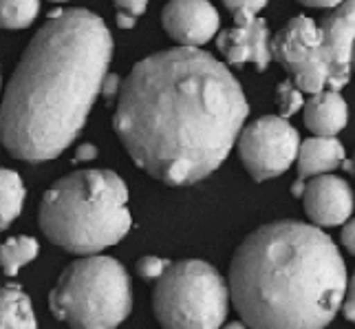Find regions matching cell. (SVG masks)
<instances>
[{"label": "cell", "instance_id": "obj_1", "mask_svg": "<svg viewBox=\"0 0 355 329\" xmlns=\"http://www.w3.org/2000/svg\"><path fill=\"white\" fill-rule=\"evenodd\" d=\"M250 113L230 69L201 49L175 47L132 67L113 126L144 173L190 186L223 164Z\"/></svg>", "mask_w": 355, "mask_h": 329}, {"label": "cell", "instance_id": "obj_2", "mask_svg": "<svg viewBox=\"0 0 355 329\" xmlns=\"http://www.w3.org/2000/svg\"><path fill=\"white\" fill-rule=\"evenodd\" d=\"M113 60V35L89 9H58L24 49L0 104V144L16 160H55L84 128Z\"/></svg>", "mask_w": 355, "mask_h": 329}, {"label": "cell", "instance_id": "obj_3", "mask_svg": "<svg viewBox=\"0 0 355 329\" xmlns=\"http://www.w3.org/2000/svg\"><path fill=\"white\" fill-rule=\"evenodd\" d=\"M347 265L331 237L274 221L245 239L230 265V294L254 329H324L347 296Z\"/></svg>", "mask_w": 355, "mask_h": 329}, {"label": "cell", "instance_id": "obj_4", "mask_svg": "<svg viewBox=\"0 0 355 329\" xmlns=\"http://www.w3.org/2000/svg\"><path fill=\"white\" fill-rule=\"evenodd\" d=\"M38 221L55 246L95 257L128 235V188L113 170H78L44 192Z\"/></svg>", "mask_w": 355, "mask_h": 329}, {"label": "cell", "instance_id": "obj_5", "mask_svg": "<svg viewBox=\"0 0 355 329\" xmlns=\"http://www.w3.org/2000/svg\"><path fill=\"white\" fill-rule=\"evenodd\" d=\"M49 307L73 329H115L132 310L128 272L111 257H84L60 274Z\"/></svg>", "mask_w": 355, "mask_h": 329}, {"label": "cell", "instance_id": "obj_6", "mask_svg": "<svg viewBox=\"0 0 355 329\" xmlns=\"http://www.w3.org/2000/svg\"><path fill=\"white\" fill-rule=\"evenodd\" d=\"M230 296V285L210 263H170L155 287V316L164 329H218Z\"/></svg>", "mask_w": 355, "mask_h": 329}, {"label": "cell", "instance_id": "obj_7", "mask_svg": "<svg viewBox=\"0 0 355 329\" xmlns=\"http://www.w3.org/2000/svg\"><path fill=\"white\" fill-rule=\"evenodd\" d=\"M272 58H276L291 76L293 84L318 95L329 84V65L322 49V33L318 22L307 16L291 18L272 40Z\"/></svg>", "mask_w": 355, "mask_h": 329}, {"label": "cell", "instance_id": "obj_8", "mask_svg": "<svg viewBox=\"0 0 355 329\" xmlns=\"http://www.w3.org/2000/svg\"><path fill=\"white\" fill-rule=\"evenodd\" d=\"M300 135L287 119L265 115L241 133L239 155L256 181H267L298 160Z\"/></svg>", "mask_w": 355, "mask_h": 329}, {"label": "cell", "instance_id": "obj_9", "mask_svg": "<svg viewBox=\"0 0 355 329\" xmlns=\"http://www.w3.org/2000/svg\"><path fill=\"white\" fill-rule=\"evenodd\" d=\"M322 33V49L329 65V87L342 89L351 78V60L355 47V0L342 3L318 22Z\"/></svg>", "mask_w": 355, "mask_h": 329}, {"label": "cell", "instance_id": "obj_10", "mask_svg": "<svg viewBox=\"0 0 355 329\" xmlns=\"http://www.w3.org/2000/svg\"><path fill=\"white\" fill-rule=\"evenodd\" d=\"M164 29L186 49H199L218 31V11L205 0H175L162 11Z\"/></svg>", "mask_w": 355, "mask_h": 329}, {"label": "cell", "instance_id": "obj_11", "mask_svg": "<svg viewBox=\"0 0 355 329\" xmlns=\"http://www.w3.org/2000/svg\"><path fill=\"white\" fill-rule=\"evenodd\" d=\"M304 212L315 226H342L353 212V190L345 179L334 175L313 177L304 184Z\"/></svg>", "mask_w": 355, "mask_h": 329}, {"label": "cell", "instance_id": "obj_12", "mask_svg": "<svg viewBox=\"0 0 355 329\" xmlns=\"http://www.w3.org/2000/svg\"><path fill=\"white\" fill-rule=\"evenodd\" d=\"M216 44L230 65L254 62L261 71H265L272 60V40H269V29L263 18L223 31Z\"/></svg>", "mask_w": 355, "mask_h": 329}, {"label": "cell", "instance_id": "obj_13", "mask_svg": "<svg viewBox=\"0 0 355 329\" xmlns=\"http://www.w3.org/2000/svg\"><path fill=\"white\" fill-rule=\"evenodd\" d=\"M349 121V106L338 91H322L304 104V124L315 137H336Z\"/></svg>", "mask_w": 355, "mask_h": 329}, {"label": "cell", "instance_id": "obj_14", "mask_svg": "<svg viewBox=\"0 0 355 329\" xmlns=\"http://www.w3.org/2000/svg\"><path fill=\"white\" fill-rule=\"evenodd\" d=\"M345 146L336 137H309L300 142L298 151V179L320 177L345 164Z\"/></svg>", "mask_w": 355, "mask_h": 329}, {"label": "cell", "instance_id": "obj_15", "mask_svg": "<svg viewBox=\"0 0 355 329\" xmlns=\"http://www.w3.org/2000/svg\"><path fill=\"white\" fill-rule=\"evenodd\" d=\"M0 329H38L31 301L18 285L0 287Z\"/></svg>", "mask_w": 355, "mask_h": 329}, {"label": "cell", "instance_id": "obj_16", "mask_svg": "<svg viewBox=\"0 0 355 329\" xmlns=\"http://www.w3.org/2000/svg\"><path fill=\"white\" fill-rule=\"evenodd\" d=\"M24 203V184L16 170L0 168V230L20 214Z\"/></svg>", "mask_w": 355, "mask_h": 329}, {"label": "cell", "instance_id": "obj_17", "mask_svg": "<svg viewBox=\"0 0 355 329\" xmlns=\"http://www.w3.org/2000/svg\"><path fill=\"white\" fill-rule=\"evenodd\" d=\"M38 257V241L33 237H14L0 246V270L7 276H16L22 265Z\"/></svg>", "mask_w": 355, "mask_h": 329}, {"label": "cell", "instance_id": "obj_18", "mask_svg": "<svg viewBox=\"0 0 355 329\" xmlns=\"http://www.w3.org/2000/svg\"><path fill=\"white\" fill-rule=\"evenodd\" d=\"M40 5L35 0H0V27L24 29L35 20Z\"/></svg>", "mask_w": 355, "mask_h": 329}, {"label": "cell", "instance_id": "obj_19", "mask_svg": "<svg viewBox=\"0 0 355 329\" xmlns=\"http://www.w3.org/2000/svg\"><path fill=\"white\" fill-rule=\"evenodd\" d=\"M276 102H278V111H280V117H289L296 111L304 106V100H302V91L293 84L291 80H285L278 84V91H276Z\"/></svg>", "mask_w": 355, "mask_h": 329}, {"label": "cell", "instance_id": "obj_20", "mask_svg": "<svg viewBox=\"0 0 355 329\" xmlns=\"http://www.w3.org/2000/svg\"><path fill=\"white\" fill-rule=\"evenodd\" d=\"M225 9L232 11V16H234V27H243V24H250L252 20H256L259 16V11L265 9V3L263 0H227L225 3Z\"/></svg>", "mask_w": 355, "mask_h": 329}, {"label": "cell", "instance_id": "obj_21", "mask_svg": "<svg viewBox=\"0 0 355 329\" xmlns=\"http://www.w3.org/2000/svg\"><path fill=\"white\" fill-rule=\"evenodd\" d=\"M168 267H170V263L164 261V259H159V257H144V259L137 261V274L141 278H157V281H159V278L166 274Z\"/></svg>", "mask_w": 355, "mask_h": 329}, {"label": "cell", "instance_id": "obj_22", "mask_svg": "<svg viewBox=\"0 0 355 329\" xmlns=\"http://www.w3.org/2000/svg\"><path fill=\"white\" fill-rule=\"evenodd\" d=\"M115 7H117V11H121V14H128L132 18H139L148 5H146L144 0H117Z\"/></svg>", "mask_w": 355, "mask_h": 329}, {"label": "cell", "instance_id": "obj_23", "mask_svg": "<svg viewBox=\"0 0 355 329\" xmlns=\"http://www.w3.org/2000/svg\"><path fill=\"white\" fill-rule=\"evenodd\" d=\"M342 310H345V316L355 323V272L351 276V281L347 285V296H345V303H342Z\"/></svg>", "mask_w": 355, "mask_h": 329}, {"label": "cell", "instance_id": "obj_24", "mask_svg": "<svg viewBox=\"0 0 355 329\" xmlns=\"http://www.w3.org/2000/svg\"><path fill=\"white\" fill-rule=\"evenodd\" d=\"M342 246H345L351 254H355V219L342 228Z\"/></svg>", "mask_w": 355, "mask_h": 329}, {"label": "cell", "instance_id": "obj_25", "mask_svg": "<svg viewBox=\"0 0 355 329\" xmlns=\"http://www.w3.org/2000/svg\"><path fill=\"white\" fill-rule=\"evenodd\" d=\"M119 89H121L119 87V76H115V73H108V76L104 78V84H102V95L111 100L115 93H119Z\"/></svg>", "mask_w": 355, "mask_h": 329}, {"label": "cell", "instance_id": "obj_26", "mask_svg": "<svg viewBox=\"0 0 355 329\" xmlns=\"http://www.w3.org/2000/svg\"><path fill=\"white\" fill-rule=\"evenodd\" d=\"M97 157V149L93 144H82L76 151V162H91Z\"/></svg>", "mask_w": 355, "mask_h": 329}, {"label": "cell", "instance_id": "obj_27", "mask_svg": "<svg viewBox=\"0 0 355 329\" xmlns=\"http://www.w3.org/2000/svg\"><path fill=\"white\" fill-rule=\"evenodd\" d=\"M135 22H137V18H132L128 14H121V11H117V27L119 29H132Z\"/></svg>", "mask_w": 355, "mask_h": 329}, {"label": "cell", "instance_id": "obj_28", "mask_svg": "<svg viewBox=\"0 0 355 329\" xmlns=\"http://www.w3.org/2000/svg\"><path fill=\"white\" fill-rule=\"evenodd\" d=\"M345 170H349V173H353V168H355V153H353V160H345Z\"/></svg>", "mask_w": 355, "mask_h": 329}, {"label": "cell", "instance_id": "obj_29", "mask_svg": "<svg viewBox=\"0 0 355 329\" xmlns=\"http://www.w3.org/2000/svg\"><path fill=\"white\" fill-rule=\"evenodd\" d=\"M223 329H248L243 323H230L227 327H223Z\"/></svg>", "mask_w": 355, "mask_h": 329}, {"label": "cell", "instance_id": "obj_30", "mask_svg": "<svg viewBox=\"0 0 355 329\" xmlns=\"http://www.w3.org/2000/svg\"><path fill=\"white\" fill-rule=\"evenodd\" d=\"M351 69L355 71V47H353V60H351Z\"/></svg>", "mask_w": 355, "mask_h": 329}, {"label": "cell", "instance_id": "obj_31", "mask_svg": "<svg viewBox=\"0 0 355 329\" xmlns=\"http://www.w3.org/2000/svg\"><path fill=\"white\" fill-rule=\"evenodd\" d=\"M353 173H355V168H353Z\"/></svg>", "mask_w": 355, "mask_h": 329}, {"label": "cell", "instance_id": "obj_32", "mask_svg": "<svg viewBox=\"0 0 355 329\" xmlns=\"http://www.w3.org/2000/svg\"><path fill=\"white\" fill-rule=\"evenodd\" d=\"M0 82H3V80H0Z\"/></svg>", "mask_w": 355, "mask_h": 329}]
</instances>
